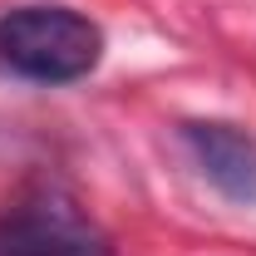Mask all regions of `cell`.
Returning <instances> with one entry per match:
<instances>
[{
  "instance_id": "1",
  "label": "cell",
  "mask_w": 256,
  "mask_h": 256,
  "mask_svg": "<svg viewBox=\"0 0 256 256\" xmlns=\"http://www.w3.org/2000/svg\"><path fill=\"white\" fill-rule=\"evenodd\" d=\"M104 60V30L69 5H15L0 15V69L30 84H74Z\"/></svg>"
},
{
  "instance_id": "2",
  "label": "cell",
  "mask_w": 256,
  "mask_h": 256,
  "mask_svg": "<svg viewBox=\"0 0 256 256\" xmlns=\"http://www.w3.org/2000/svg\"><path fill=\"white\" fill-rule=\"evenodd\" d=\"M0 256H114V242L64 188H34L0 212Z\"/></svg>"
},
{
  "instance_id": "3",
  "label": "cell",
  "mask_w": 256,
  "mask_h": 256,
  "mask_svg": "<svg viewBox=\"0 0 256 256\" xmlns=\"http://www.w3.org/2000/svg\"><path fill=\"white\" fill-rule=\"evenodd\" d=\"M182 148L226 202L236 207L256 202V138L246 128L226 124V118H192L182 124Z\"/></svg>"
}]
</instances>
